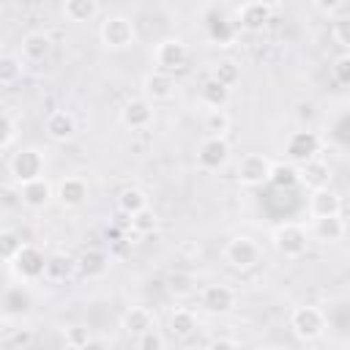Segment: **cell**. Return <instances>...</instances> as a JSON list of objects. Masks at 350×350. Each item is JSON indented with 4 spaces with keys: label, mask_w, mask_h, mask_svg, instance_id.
I'll return each instance as SVG.
<instances>
[{
    "label": "cell",
    "mask_w": 350,
    "mask_h": 350,
    "mask_svg": "<svg viewBox=\"0 0 350 350\" xmlns=\"http://www.w3.org/2000/svg\"><path fill=\"white\" fill-rule=\"evenodd\" d=\"M271 241H273V249H276L284 260H298V257H304L306 249H309V243H312L309 230H306L304 224H298V221H282V224H276Z\"/></svg>",
    "instance_id": "6da1fadb"
},
{
    "label": "cell",
    "mask_w": 350,
    "mask_h": 350,
    "mask_svg": "<svg viewBox=\"0 0 350 350\" xmlns=\"http://www.w3.org/2000/svg\"><path fill=\"white\" fill-rule=\"evenodd\" d=\"M290 328H293V334H295L301 342H314V339H320V336L325 334L328 317H325V312H323L320 306L304 304V306H295V309H293V314H290Z\"/></svg>",
    "instance_id": "7a4b0ae2"
},
{
    "label": "cell",
    "mask_w": 350,
    "mask_h": 350,
    "mask_svg": "<svg viewBox=\"0 0 350 350\" xmlns=\"http://www.w3.org/2000/svg\"><path fill=\"white\" fill-rule=\"evenodd\" d=\"M98 38H101V44H104L107 49L120 52V49H129V46L137 41V27H134V22H131L129 16L115 14V16H107V19L101 22Z\"/></svg>",
    "instance_id": "3957f363"
},
{
    "label": "cell",
    "mask_w": 350,
    "mask_h": 350,
    "mask_svg": "<svg viewBox=\"0 0 350 350\" xmlns=\"http://www.w3.org/2000/svg\"><path fill=\"white\" fill-rule=\"evenodd\" d=\"M44 170H46V159H44V153L38 148H22L8 161V172H11V178H14L16 186L41 178Z\"/></svg>",
    "instance_id": "277c9868"
},
{
    "label": "cell",
    "mask_w": 350,
    "mask_h": 350,
    "mask_svg": "<svg viewBox=\"0 0 350 350\" xmlns=\"http://www.w3.org/2000/svg\"><path fill=\"white\" fill-rule=\"evenodd\" d=\"M153 66L159 71H167V74H175V71H183L186 63H189V46L180 41V38H161L153 52Z\"/></svg>",
    "instance_id": "5b68a950"
},
{
    "label": "cell",
    "mask_w": 350,
    "mask_h": 350,
    "mask_svg": "<svg viewBox=\"0 0 350 350\" xmlns=\"http://www.w3.org/2000/svg\"><path fill=\"white\" fill-rule=\"evenodd\" d=\"M44 262H46V257H44V252L38 246L22 243V249L11 260V271H14V276L19 282H36V279L44 276Z\"/></svg>",
    "instance_id": "8992f818"
},
{
    "label": "cell",
    "mask_w": 350,
    "mask_h": 350,
    "mask_svg": "<svg viewBox=\"0 0 350 350\" xmlns=\"http://www.w3.org/2000/svg\"><path fill=\"white\" fill-rule=\"evenodd\" d=\"M224 260H227V265H232V268H238V271H246V268L257 265V260H260V246H257V241L249 238V235H235V238H230L227 246H224Z\"/></svg>",
    "instance_id": "52a82bcc"
},
{
    "label": "cell",
    "mask_w": 350,
    "mask_h": 350,
    "mask_svg": "<svg viewBox=\"0 0 350 350\" xmlns=\"http://www.w3.org/2000/svg\"><path fill=\"white\" fill-rule=\"evenodd\" d=\"M268 172H271V159L262 153H246V156H241V161L235 167L238 183L249 186V189L268 183Z\"/></svg>",
    "instance_id": "ba28073f"
},
{
    "label": "cell",
    "mask_w": 350,
    "mask_h": 350,
    "mask_svg": "<svg viewBox=\"0 0 350 350\" xmlns=\"http://www.w3.org/2000/svg\"><path fill=\"white\" fill-rule=\"evenodd\" d=\"M323 148V139L317 131H309V129H301V131H293L287 145H284V153L293 164H301L306 159H314Z\"/></svg>",
    "instance_id": "9c48e42d"
},
{
    "label": "cell",
    "mask_w": 350,
    "mask_h": 350,
    "mask_svg": "<svg viewBox=\"0 0 350 350\" xmlns=\"http://www.w3.org/2000/svg\"><path fill=\"white\" fill-rule=\"evenodd\" d=\"M230 161V142L224 139V137H205L202 142H200V148H197V164L202 167V170H208V172H216V170H221L224 164Z\"/></svg>",
    "instance_id": "30bf717a"
},
{
    "label": "cell",
    "mask_w": 350,
    "mask_h": 350,
    "mask_svg": "<svg viewBox=\"0 0 350 350\" xmlns=\"http://www.w3.org/2000/svg\"><path fill=\"white\" fill-rule=\"evenodd\" d=\"M153 118H156V109L145 96L142 98H129L120 107V123L131 131H145L148 126H153Z\"/></svg>",
    "instance_id": "8fae6325"
},
{
    "label": "cell",
    "mask_w": 350,
    "mask_h": 350,
    "mask_svg": "<svg viewBox=\"0 0 350 350\" xmlns=\"http://www.w3.org/2000/svg\"><path fill=\"white\" fill-rule=\"evenodd\" d=\"M238 25L249 33H260L271 19H273V8L265 0H246L238 5Z\"/></svg>",
    "instance_id": "7c38bea8"
},
{
    "label": "cell",
    "mask_w": 350,
    "mask_h": 350,
    "mask_svg": "<svg viewBox=\"0 0 350 350\" xmlns=\"http://www.w3.org/2000/svg\"><path fill=\"white\" fill-rule=\"evenodd\" d=\"M200 306L208 314H227L235 306V293L227 284H205L200 290Z\"/></svg>",
    "instance_id": "4fadbf2b"
},
{
    "label": "cell",
    "mask_w": 350,
    "mask_h": 350,
    "mask_svg": "<svg viewBox=\"0 0 350 350\" xmlns=\"http://www.w3.org/2000/svg\"><path fill=\"white\" fill-rule=\"evenodd\" d=\"M142 96L150 101V104H161V101H170L175 96V79L172 74L167 71H148L145 79H142Z\"/></svg>",
    "instance_id": "5bb4252c"
},
{
    "label": "cell",
    "mask_w": 350,
    "mask_h": 350,
    "mask_svg": "<svg viewBox=\"0 0 350 350\" xmlns=\"http://www.w3.org/2000/svg\"><path fill=\"white\" fill-rule=\"evenodd\" d=\"M109 268V254L104 249H85L79 257H74V273L79 279H101Z\"/></svg>",
    "instance_id": "9a60e30c"
},
{
    "label": "cell",
    "mask_w": 350,
    "mask_h": 350,
    "mask_svg": "<svg viewBox=\"0 0 350 350\" xmlns=\"http://www.w3.org/2000/svg\"><path fill=\"white\" fill-rule=\"evenodd\" d=\"M306 230H309V238L317 243H336L345 238V219H342V213L317 216V219H312V224Z\"/></svg>",
    "instance_id": "2e32d148"
},
{
    "label": "cell",
    "mask_w": 350,
    "mask_h": 350,
    "mask_svg": "<svg viewBox=\"0 0 350 350\" xmlns=\"http://www.w3.org/2000/svg\"><path fill=\"white\" fill-rule=\"evenodd\" d=\"M298 167V183L304 186V189H323V186H328L331 183V167H328V161H323V159H306V161H301V164H295Z\"/></svg>",
    "instance_id": "e0dca14e"
},
{
    "label": "cell",
    "mask_w": 350,
    "mask_h": 350,
    "mask_svg": "<svg viewBox=\"0 0 350 350\" xmlns=\"http://www.w3.org/2000/svg\"><path fill=\"white\" fill-rule=\"evenodd\" d=\"M306 211H309L312 219H317V216H331V213H342V197H339V191H334L331 186L312 189V191H309V200H306Z\"/></svg>",
    "instance_id": "ac0fdd59"
},
{
    "label": "cell",
    "mask_w": 350,
    "mask_h": 350,
    "mask_svg": "<svg viewBox=\"0 0 350 350\" xmlns=\"http://www.w3.org/2000/svg\"><path fill=\"white\" fill-rule=\"evenodd\" d=\"M19 197H22V205H27L30 211H41V208H46V205L52 202L55 189H52V183L41 175V178H36V180L22 183V186H19Z\"/></svg>",
    "instance_id": "d6986e66"
},
{
    "label": "cell",
    "mask_w": 350,
    "mask_h": 350,
    "mask_svg": "<svg viewBox=\"0 0 350 350\" xmlns=\"http://www.w3.org/2000/svg\"><path fill=\"white\" fill-rule=\"evenodd\" d=\"M55 197H57V202H60L63 208H79V205H85V200H88V180L79 178V175H68V178H63V180L57 183Z\"/></svg>",
    "instance_id": "ffe728a7"
},
{
    "label": "cell",
    "mask_w": 350,
    "mask_h": 350,
    "mask_svg": "<svg viewBox=\"0 0 350 350\" xmlns=\"http://www.w3.org/2000/svg\"><path fill=\"white\" fill-rule=\"evenodd\" d=\"M44 131H46V137L55 139V142H68V139L77 134V118H74L71 112H66V109H55V112L46 115Z\"/></svg>",
    "instance_id": "44dd1931"
},
{
    "label": "cell",
    "mask_w": 350,
    "mask_h": 350,
    "mask_svg": "<svg viewBox=\"0 0 350 350\" xmlns=\"http://www.w3.org/2000/svg\"><path fill=\"white\" fill-rule=\"evenodd\" d=\"M120 328L129 334V336H142L145 331H150V328H156V317H153V312L148 309V306H131V309H126L123 312V317H120Z\"/></svg>",
    "instance_id": "7402d4cb"
},
{
    "label": "cell",
    "mask_w": 350,
    "mask_h": 350,
    "mask_svg": "<svg viewBox=\"0 0 350 350\" xmlns=\"http://www.w3.org/2000/svg\"><path fill=\"white\" fill-rule=\"evenodd\" d=\"M49 55H52V38L46 33L36 30V33H27L22 38V57L27 63H44Z\"/></svg>",
    "instance_id": "603a6c76"
},
{
    "label": "cell",
    "mask_w": 350,
    "mask_h": 350,
    "mask_svg": "<svg viewBox=\"0 0 350 350\" xmlns=\"http://www.w3.org/2000/svg\"><path fill=\"white\" fill-rule=\"evenodd\" d=\"M197 331V314L186 306H178L170 312V334L175 339H189Z\"/></svg>",
    "instance_id": "cb8c5ba5"
},
{
    "label": "cell",
    "mask_w": 350,
    "mask_h": 350,
    "mask_svg": "<svg viewBox=\"0 0 350 350\" xmlns=\"http://www.w3.org/2000/svg\"><path fill=\"white\" fill-rule=\"evenodd\" d=\"M71 273H74V257H68L66 252H55V254L46 257V262H44V279L63 282Z\"/></svg>",
    "instance_id": "d4e9b609"
},
{
    "label": "cell",
    "mask_w": 350,
    "mask_h": 350,
    "mask_svg": "<svg viewBox=\"0 0 350 350\" xmlns=\"http://www.w3.org/2000/svg\"><path fill=\"white\" fill-rule=\"evenodd\" d=\"M63 14L68 22H93L98 14V0H63Z\"/></svg>",
    "instance_id": "484cf974"
},
{
    "label": "cell",
    "mask_w": 350,
    "mask_h": 350,
    "mask_svg": "<svg viewBox=\"0 0 350 350\" xmlns=\"http://www.w3.org/2000/svg\"><path fill=\"white\" fill-rule=\"evenodd\" d=\"M200 101L208 107V109H216V107H227L230 101V88H224L221 82H216L213 77H208L200 88Z\"/></svg>",
    "instance_id": "4316f807"
},
{
    "label": "cell",
    "mask_w": 350,
    "mask_h": 350,
    "mask_svg": "<svg viewBox=\"0 0 350 350\" xmlns=\"http://www.w3.org/2000/svg\"><path fill=\"white\" fill-rule=\"evenodd\" d=\"M268 183H273L276 189H293V186H298V167L293 161H271Z\"/></svg>",
    "instance_id": "83f0119b"
},
{
    "label": "cell",
    "mask_w": 350,
    "mask_h": 350,
    "mask_svg": "<svg viewBox=\"0 0 350 350\" xmlns=\"http://www.w3.org/2000/svg\"><path fill=\"white\" fill-rule=\"evenodd\" d=\"M164 287H167V293L175 295V298H189V295L197 290V279H194V273H189V271H170Z\"/></svg>",
    "instance_id": "f1b7e54d"
},
{
    "label": "cell",
    "mask_w": 350,
    "mask_h": 350,
    "mask_svg": "<svg viewBox=\"0 0 350 350\" xmlns=\"http://www.w3.org/2000/svg\"><path fill=\"white\" fill-rule=\"evenodd\" d=\"M129 224H131V230H134L137 235H153V232L159 230L161 219H159V213H156L150 205H145V208H139V211H134V213L129 216Z\"/></svg>",
    "instance_id": "f546056e"
},
{
    "label": "cell",
    "mask_w": 350,
    "mask_h": 350,
    "mask_svg": "<svg viewBox=\"0 0 350 350\" xmlns=\"http://www.w3.org/2000/svg\"><path fill=\"white\" fill-rule=\"evenodd\" d=\"M145 205H148V194H145L142 189H137V186L120 189V194H118V208H120V213L131 216L134 211H139V208H145Z\"/></svg>",
    "instance_id": "4dcf8cb0"
},
{
    "label": "cell",
    "mask_w": 350,
    "mask_h": 350,
    "mask_svg": "<svg viewBox=\"0 0 350 350\" xmlns=\"http://www.w3.org/2000/svg\"><path fill=\"white\" fill-rule=\"evenodd\" d=\"M211 77H213L216 82H221L224 88H230V90H232V88L241 82V66H238L235 60H219V63L213 66Z\"/></svg>",
    "instance_id": "1f68e13d"
},
{
    "label": "cell",
    "mask_w": 350,
    "mask_h": 350,
    "mask_svg": "<svg viewBox=\"0 0 350 350\" xmlns=\"http://www.w3.org/2000/svg\"><path fill=\"white\" fill-rule=\"evenodd\" d=\"M230 115H227V109L224 107H216V109H208L205 112V131L211 134V137H224L227 131H230Z\"/></svg>",
    "instance_id": "d6a6232c"
},
{
    "label": "cell",
    "mask_w": 350,
    "mask_h": 350,
    "mask_svg": "<svg viewBox=\"0 0 350 350\" xmlns=\"http://www.w3.org/2000/svg\"><path fill=\"white\" fill-rule=\"evenodd\" d=\"M22 238H19V232H14V230H0V260L3 262H11L14 257H16V252L22 249Z\"/></svg>",
    "instance_id": "836d02e7"
},
{
    "label": "cell",
    "mask_w": 350,
    "mask_h": 350,
    "mask_svg": "<svg viewBox=\"0 0 350 350\" xmlns=\"http://www.w3.org/2000/svg\"><path fill=\"white\" fill-rule=\"evenodd\" d=\"M22 77V60L11 55H0V85H14Z\"/></svg>",
    "instance_id": "e575fe53"
},
{
    "label": "cell",
    "mask_w": 350,
    "mask_h": 350,
    "mask_svg": "<svg viewBox=\"0 0 350 350\" xmlns=\"http://www.w3.org/2000/svg\"><path fill=\"white\" fill-rule=\"evenodd\" d=\"M331 77H334L339 85H347V82H350V55H347V52H342L339 57H334Z\"/></svg>",
    "instance_id": "d590c367"
},
{
    "label": "cell",
    "mask_w": 350,
    "mask_h": 350,
    "mask_svg": "<svg viewBox=\"0 0 350 350\" xmlns=\"http://www.w3.org/2000/svg\"><path fill=\"white\" fill-rule=\"evenodd\" d=\"M211 38L219 41V44H227L232 38V27L230 22H224L221 16H211Z\"/></svg>",
    "instance_id": "8d00e7d4"
},
{
    "label": "cell",
    "mask_w": 350,
    "mask_h": 350,
    "mask_svg": "<svg viewBox=\"0 0 350 350\" xmlns=\"http://www.w3.org/2000/svg\"><path fill=\"white\" fill-rule=\"evenodd\" d=\"M137 345H139L142 350H164L167 339L159 334V328H150V331H145L142 336H137Z\"/></svg>",
    "instance_id": "74e56055"
},
{
    "label": "cell",
    "mask_w": 350,
    "mask_h": 350,
    "mask_svg": "<svg viewBox=\"0 0 350 350\" xmlns=\"http://www.w3.org/2000/svg\"><path fill=\"white\" fill-rule=\"evenodd\" d=\"M14 137H16V126H14V120H11L5 112H0V150L8 148V145L14 142Z\"/></svg>",
    "instance_id": "f35d334b"
},
{
    "label": "cell",
    "mask_w": 350,
    "mask_h": 350,
    "mask_svg": "<svg viewBox=\"0 0 350 350\" xmlns=\"http://www.w3.org/2000/svg\"><path fill=\"white\" fill-rule=\"evenodd\" d=\"M66 345L68 347H88V345H93V339H90L88 328H68L66 331Z\"/></svg>",
    "instance_id": "ab89813d"
},
{
    "label": "cell",
    "mask_w": 350,
    "mask_h": 350,
    "mask_svg": "<svg viewBox=\"0 0 350 350\" xmlns=\"http://www.w3.org/2000/svg\"><path fill=\"white\" fill-rule=\"evenodd\" d=\"M331 36H334V41L342 46V52L350 46V36H347V22H345V19H336V22H334Z\"/></svg>",
    "instance_id": "60d3db41"
},
{
    "label": "cell",
    "mask_w": 350,
    "mask_h": 350,
    "mask_svg": "<svg viewBox=\"0 0 350 350\" xmlns=\"http://www.w3.org/2000/svg\"><path fill=\"white\" fill-rule=\"evenodd\" d=\"M312 5H314L323 16H334V14H339V11H342L345 0H312Z\"/></svg>",
    "instance_id": "b9f144b4"
},
{
    "label": "cell",
    "mask_w": 350,
    "mask_h": 350,
    "mask_svg": "<svg viewBox=\"0 0 350 350\" xmlns=\"http://www.w3.org/2000/svg\"><path fill=\"white\" fill-rule=\"evenodd\" d=\"M30 342H33V336H30L27 331H16V334H14V336H11L5 345H8V347H27Z\"/></svg>",
    "instance_id": "7bdbcfd3"
},
{
    "label": "cell",
    "mask_w": 350,
    "mask_h": 350,
    "mask_svg": "<svg viewBox=\"0 0 350 350\" xmlns=\"http://www.w3.org/2000/svg\"><path fill=\"white\" fill-rule=\"evenodd\" d=\"M211 347H238V339H227V336H219L211 342Z\"/></svg>",
    "instance_id": "ee69618b"
},
{
    "label": "cell",
    "mask_w": 350,
    "mask_h": 350,
    "mask_svg": "<svg viewBox=\"0 0 350 350\" xmlns=\"http://www.w3.org/2000/svg\"><path fill=\"white\" fill-rule=\"evenodd\" d=\"M0 55H3V41H0Z\"/></svg>",
    "instance_id": "f6af8a7d"
}]
</instances>
